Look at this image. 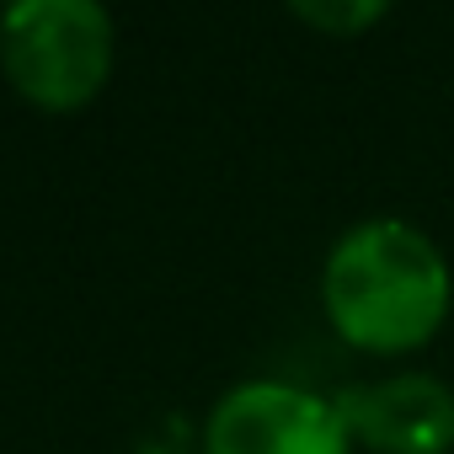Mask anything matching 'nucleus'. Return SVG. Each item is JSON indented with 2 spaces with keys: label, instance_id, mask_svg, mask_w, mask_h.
Wrapping results in <instances>:
<instances>
[{
  "label": "nucleus",
  "instance_id": "2",
  "mask_svg": "<svg viewBox=\"0 0 454 454\" xmlns=\"http://www.w3.org/2000/svg\"><path fill=\"white\" fill-rule=\"evenodd\" d=\"M113 17L97 0H17L0 12V65L38 107H81L113 70Z\"/></svg>",
  "mask_w": 454,
  "mask_h": 454
},
{
  "label": "nucleus",
  "instance_id": "5",
  "mask_svg": "<svg viewBox=\"0 0 454 454\" xmlns=\"http://www.w3.org/2000/svg\"><path fill=\"white\" fill-rule=\"evenodd\" d=\"M305 27H316V33H332V38H358V33H369L374 22H385V0H294L289 6Z\"/></svg>",
  "mask_w": 454,
  "mask_h": 454
},
{
  "label": "nucleus",
  "instance_id": "1",
  "mask_svg": "<svg viewBox=\"0 0 454 454\" xmlns=\"http://www.w3.org/2000/svg\"><path fill=\"white\" fill-rule=\"evenodd\" d=\"M321 305L348 348L401 358L427 348L449 321L454 273L422 224L401 214H369L332 241L321 268Z\"/></svg>",
  "mask_w": 454,
  "mask_h": 454
},
{
  "label": "nucleus",
  "instance_id": "4",
  "mask_svg": "<svg viewBox=\"0 0 454 454\" xmlns=\"http://www.w3.org/2000/svg\"><path fill=\"white\" fill-rule=\"evenodd\" d=\"M353 443L369 454H449L454 449V385L427 369L358 380L332 395Z\"/></svg>",
  "mask_w": 454,
  "mask_h": 454
},
{
  "label": "nucleus",
  "instance_id": "3",
  "mask_svg": "<svg viewBox=\"0 0 454 454\" xmlns=\"http://www.w3.org/2000/svg\"><path fill=\"white\" fill-rule=\"evenodd\" d=\"M332 395L294 380H241L203 417V454H353Z\"/></svg>",
  "mask_w": 454,
  "mask_h": 454
}]
</instances>
